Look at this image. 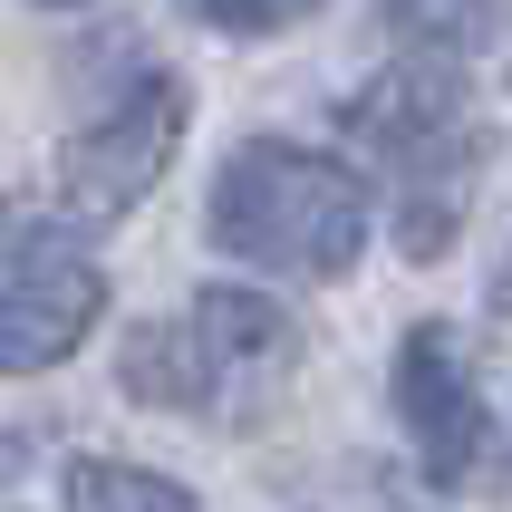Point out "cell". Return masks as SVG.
<instances>
[{
  "label": "cell",
  "instance_id": "1",
  "mask_svg": "<svg viewBox=\"0 0 512 512\" xmlns=\"http://www.w3.org/2000/svg\"><path fill=\"white\" fill-rule=\"evenodd\" d=\"M203 223L232 261H252L271 281H339L358 261V242H368V194H358V174L339 155L252 136L223 155Z\"/></svg>",
  "mask_w": 512,
  "mask_h": 512
},
{
  "label": "cell",
  "instance_id": "2",
  "mask_svg": "<svg viewBox=\"0 0 512 512\" xmlns=\"http://www.w3.org/2000/svg\"><path fill=\"white\" fill-rule=\"evenodd\" d=\"M300 358V329L281 319V300H261V290H203L184 319H145L126 358H116V387L145 406H223V387H252V377L290 368Z\"/></svg>",
  "mask_w": 512,
  "mask_h": 512
},
{
  "label": "cell",
  "instance_id": "3",
  "mask_svg": "<svg viewBox=\"0 0 512 512\" xmlns=\"http://www.w3.org/2000/svg\"><path fill=\"white\" fill-rule=\"evenodd\" d=\"M184 78L174 68H145V78L116 87V107L97 126H78V145L58 155V203L78 213V223H116V213H136L155 184H165L174 145H184Z\"/></svg>",
  "mask_w": 512,
  "mask_h": 512
},
{
  "label": "cell",
  "instance_id": "4",
  "mask_svg": "<svg viewBox=\"0 0 512 512\" xmlns=\"http://www.w3.org/2000/svg\"><path fill=\"white\" fill-rule=\"evenodd\" d=\"M397 416H406L435 484H474L493 464V416L474 397V377H464V339L435 329V319L406 329V348H397Z\"/></svg>",
  "mask_w": 512,
  "mask_h": 512
},
{
  "label": "cell",
  "instance_id": "5",
  "mask_svg": "<svg viewBox=\"0 0 512 512\" xmlns=\"http://www.w3.org/2000/svg\"><path fill=\"white\" fill-rule=\"evenodd\" d=\"M107 310V271L87 252H29L0 290V377H49L87 348Z\"/></svg>",
  "mask_w": 512,
  "mask_h": 512
},
{
  "label": "cell",
  "instance_id": "6",
  "mask_svg": "<svg viewBox=\"0 0 512 512\" xmlns=\"http://www.w3.org/2000/svg\"><path fill=\"white\" fill-rule=\"evenodd\" d=\"M455 116H464L455 58H406V68H387L368 97H348V136L377 145V155H406V165H416L426 145L455 136Z\"/></svg>",
  "mask_w": 512,
  "mask_h": 512
},
{
  "label": "cell",
  "instance_id": "7",
  "mask_svg": "<svg viewBox=\"0 0 512 512\" xmlns=\"http://www.w3.org/2000/svg\"><path fill=\"white\" fill-rule=\"evenodd\" d=\"M474 184H484V136H474V126H455L445 145H426V155L406 165V194H397V252H406V261L455 252L464 213H474Z\"/></svg>",
  "mask_w": 512,
  "mask_h": 512
},
{
  "label": "cell",
  "instance_id": "8",
  "mask_svg": "<svg viewBox=\"0 0 512 512\" xmlns=\"http://www.w3.org/2000/svg\"><path fill=\"white\" fill-rule=\"evenodd\" d=\"M68 512H194V493L174 484V474H145V464L78 455L68 464Z\"/></svg>",
  "mask_w": 512,
  "mask_h": 512
},
{
  "label": "cell",
  "instance_id": "9",
  "mask_svg": "<svg viewBox=\"0 0 512 512\" xmlns=\"http://www.w3.org/2000/svg\"><path fill=\"white\" fill-rule=\"evenodd\" d=\"M10 474H29V435L20 426H0V484H10Z\"/></svg>",
  "mask_w": 512,
  "mask_h": 512
},
{
  "label": "cell",
  "instance_id": "10",
  "mask_svg": "<svg viewBox=\"0 0 512 512\" xmlns=\"http://www.w3.org/2000/svg\"><path fill=\"white\" fill-rule=\"evenodd\" d=\"M493 310L512 319V252H503V271H493Z\"/></svg>",
  "mask_w": 512,
  "mask_h": 512
}]
</instances>
